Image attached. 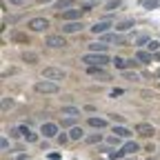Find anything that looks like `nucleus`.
<instances>
[{
  "label": "nucleus",
  "instance_id": "obj_37",
  "mask_svg": "<svg viewBox=\"0 0 160 160\" xmlns=\"http://www.w3.org/2000/svg\"><path fill=\"white\" fill-rule=\"evenodd\" d=\"M11 5H27V0H9Z\"/></svg>",
  "mask_w": 160,
  "mask_h": 160
},
{
  "label": "nucleus",
  "instance_id": "obj_8",
  "mask_svg": "<svg viewBox=\"0 0 160 160\" xmlns=\"http://www.w3.org/2000/svg\"><path fill=\"white\" fill-rule=\"evenodd\" d=\"M45 45L51 47V49H58V47H65L67 42H65V38H62V36H49V38L45 40Z\"/></svg>",
  "mask_w": 160,
  "mask_h": 160
},
{
  "label": "nucleus",
  "instance_id": "obj_20",
  "mask_svg": "<svg viewBox=\"0 0 160 160\" xmlns=\"http://www.w3.org/2000/svg\"><path fill=\"white\" fill-rule=\"evenodd\" d=\"M105 40H107V42H122V36H120V33H107L105 36Z\"/></svg>",
  "mask_w": 160,
  "mask_h": 160
},
{
  "label": "nucleus",
  "instance_id": "obj_41",
  "mask_svg": "<svg viewBox=\"0 0 160 160\" xmlns=\"http://www.w3.org/2000/svg\"><path fill=\"white\" fill-rule=\"evenodd\" d=\"M127 160H136V158H127Z\"/></svg>",
  "mask_w": 160,
  "mask_h": 160
},
{
  "label": "nucleus",
  "instance_id": "obj_28",
  "mask_svg": "<svg viewBox=\"0 0 160 160\" xmlns=\"http://www.w3.org/2000/svg\"><path fill=\"white\" fill-rule=\"evenodd\" d=\"M118 7H120V0H109L105 5V9H118Z\"/></svg>",
  "mask_w": 160,
  "mask_h": 160
},
{
  "label": "nucleus",
  "instance_id": "obj_13",
  "mask_svg": "<svg viewBox=\"0 0 160 160\" xmlns=\"http://www.w3.org/2000/svg\"><path fill=\"white\" fill-rule=\"evenodd\" d=\"M87 122H89L91 127H96V129H105V127H107V120H105V118H93V116H91Z\"/></svg>",
  "mask_w": 160,
  "mask_h": 160
},
{
  "label": "nucleus",
  "instance_id": "obj_16",
  "mask_svg": "<svg viewBox=\"0 0 160 160\" xmlns=\"http://www.w3.org/2000/svg\"><path fill=\"white\" fill-rule=\"evenodd\" d=\"M62 116L76 118V116H80V109H78V107H62Z\"/></svg>",
  "mask_w": 160,
  "mask_h": 160
},
{
  "label": "nucleus",
  "instance_id": "obj_15",
  "mask_svg": "<svg viewBox=\"0 0 160 160\" xmlns=\"http://www.w3.org/2000/svg\"><path fill=\"white\" fill-rule=\"evenodd\" d=\"M107 47H109V45H105V42H96V45H89V49H91L93 53H105V51H107Z\"/></svg>",
  "mask_w": 160,
  "mask_h": 160
},
{
  "label": "nucleus",
  "instance_id": "obj_43",
  "mask_svg": "<svg viewBox=\"0 0 160 160\" xmlns=\"http://www.w3.org/2000/svg\"><path fill=\"white\" fill-rule=\"evenodd\" d=\"M158 76H160V71H158Z\"/></svg>",
  "mask_w": 160,
  "mask_h": 160
},
{
  "label": "nucleus",
  "instance_id": "obj_3",
  "mask_svg": "<svg viewBox=\"0 0 160 160\" xmlns=\"http://www.w3.org/2000/svg\"><path fill=\"white\" fill-rule=\"evenodd\" d=\"M65 71L62 69H56V67H45V71H42V78H47V80H53V82H58V80H65Z\"/></svg>",
  "mask_w": 160,
  "mask_h": 160
},
{
  "label": "nucleus",
  "instance_id": "obj_5",
  "mask_svg": "<svg viewBox=\"0 0 160 160\" xmlns=\"http://www.w3.org/2000/svg\"><path fill=\"white\" fill-rule=\"evenodd\" d=\"M27 27H29L31 31H45V29L49 27V20H47V18H31Z\"/></svg>",
  "mask_w": 160,
  "mask_h": 160
},
{
  "label": "nucleus",
  "instance_id": "obj_12",
  "mask_svg": "<svg viewBox=\"0 0 160 160\" xmlns=\"http://www.w3.org/2000/svg\"><path fill=\"white\" fill-rule=\"evenodd\" d=\"M80 18V9H67L62 13V20H67V22H71V20H78Z\"/></svg>",
  "mask_w": 160,
  "mask_h": 160
},
{
  "label": "nucleus",
  "instance_id": "obj_11",
  "mask_svg": "<svg viewBox=\"0 0 160 160\" xmlns=\"http://www.w3.org/2000/svg\"><path fill=\"white\" fill-rule=\"evenodd\" d=\"M20 131H22V138H25V140H29V142H36V140H38V136H36L27 125H20Z\"/></svg>",
  "mask_w": 160,
  "mask_h": 160
},
{
  "label": "nucleus",
  "instance_id": "obj_30",
  "mask_svg": "<svg viewBox=\"0 0 160 160\" xmlns=\"http://www.w3.org/2000/svg\"><path fill=\"white\" fill-rule=\"evenodd\" d=\"M0 147H2V151H7V149H9V140L2 138V140H0Z\"/></svg>",
  "mask_w": 160,
  "mask_h": 160
},
{
  "label": "nucleus",
  "instance_id": "obj_25",
  "mask_svg": "<svg viewBox=\"0 0 160 160\" xmlns=\"http://www.w3.org/2000/svg\"><path fill=\"white\" fill-rule=\"evenodd\" d=\"M22 58H25V62H29V65H36V62H38V56H36V53H27V51H25Z\"/></svg>",
  "mask_w": 160,
  "mask_h": 160
},
{
  "label": "nucleus",
  "instance_id": "obj_1",
  "mask_svg": "<svg viewBox=\"0 0 160 160\" xmlns=\"http://www.w3.org/2000/svg\"><path fill=\"white\" fill-rule=\"evenodd\" d=\"M80 60H82L85 65H89V67H105V65L109 62V58H107L105 53H93V51L87 53V56H82Z\"/></svg>",
  "mask_w": 160,
  "mask_h": 160
},
{
  "label": "nucleus",
  "instance_id": "obj_27",
  "mask_svg": "<svg viewBox=\"0 0 160 160\" xmlns=\"http://www.w3.org/2000/svg\"><path fill=\"white\" fill-rule=\"evenodd\" d=\"M122 156H125V149H120V151L111 149V151H109V158H111V160H118V158H122Z\"/></svg>",
  "mask_w": 160,
  "mask_h": 160
},
{
  "label": "nucleus",
  "instance_id": "obj_40",
  "mask_svg": "<svg viewBox=\"0 0 160 160\" xmlns=\"http://www.w3.org/2000/svg\"><path fill=\"white\" fill-rule=\"evenodd\" d=\"M38 2H40V5H45V2H51V0H38Z\"/></svg>",
  "mask_w": 160,
  "mask_h": 160
},
{
  "label": "nucleus",
  "instance_id": "obj_31",
  "mask_svg": "<svg viewBox=\"0 0 160 160\" xmlns=\"http://www.w3.org/2000/svg\"><path fill=\"white\" fill-rule=\"evenodd\" d=\"M67 140H71V138H69V136H65V133H62V136H58V142H60V145H65Z\"/></svg>",
  "mask_w": 160,
  "mask_h": 160
},
{
  "label": "nucleus",
  "instance_id": "obj_23",
  "mask_svg": "<svg viewBox=\"0 0 160 160\" xmlns=\"http://www.w3.org/2000/svg\"><path fill=\"white\" fill-rule=\"evenodd\" d=\"M142 7H147V9H158V7H160V0H142Z\"/></svg>",
  "mask_w": 160,
  "mask_h": 160
},
{
  "label": "nucleus",
  "instance_id": "obj_7",
  "mask_svg": "<svg viewBox=\"0 0 160 160\" xmlns=\"http://www.w3.org/2000/svg\"><path fill=\"white\" fill-rule=\"evenodd\" d=\"M40 133H42L45 138H56L58 125H56V122H42V127H40Z\"/></svg>",
  "mask_w": 160,
  "mask_h": 160
},
{
  "label": "nucleus",
  "instance_id": "obj_2",
  "mask_svg": "<svg viewBox=\"0 0 160 160\" xmlns=\"http://www.w3.org/2000/svg\"><path fill=\"white\" fill-rule=\"evenodd\" d=\"M33 89H36L38 93H58V91H60L58 82H53V80H47V78H42V80H38Z\"/></svg>",
  "mask_w": 160,
  "mask_h": 160
},
{
  "label": "nucleus",
  "instance_id": "obj_19",
  "mask_svg": "<svg viewBox=\"0 0 160 160\" xmlns=\"http://www.w3.org/2000/svg\"><path fill=\"white\" fill-rule=\"evenodd\" d=\"M82 136H85V131L80 129V127H73V129H71V133H69V138H71V140H80Z\"/></svg>",
  "mask_w": 160,
  "mask_h": 160
},
{
  "label": "nucleus",
  "instance_id": "obj_38",
  "mask_svg": "<svg viewBox=\"0 0 160 160\" xmlns=\"http://www.w3.org/2000/svg\"><path fill=\"white\" fill-rule=\"evenodd\" d=\"M120 93H122V89H113V91H111V98H116V96H120Z\"/></svg>",
  "mask_w": 160,
  "mask_h": 160
},
{
  "label": "nucleus",
  "instance_id": "obj_35",
  "mask_svg": "<svg viewBox=\"0 0 160 160\" xmlns=\"http://www.w3.org/2000/svg\"><path fill=\"white\" fill-rule=\"evenodd\" d=\"M145 42H149V38H147V36H140V38H138V45H145Z\"/></svg>",
  "mask_w": 160,
  "mask_h": 160
},
{
  "label": "nucleus",
  "instance_id": "obj_21",
  "mask_svg": "<svg viewBox=\"0 0 160 160\" xmlns=\"http://www.w3.org/2000/svg\"><path fill=\"white\" fill-rule=\"evenodd\" d=\"M131 27H133V20H122L120 25H116L118 31H127V29H131Z\"/></svg>",
  "mask_w": 160,
  "mask_h": 160
},
{
  "label": "nucleus",
  "instance_id": "obj_26",
  "mask_svg": "<svg viewBox=\"0 0 160 160\" xmlns=\"http://www.w3.org/2000/svg\"><path fill=\"white\" fill-rule=\"evenodd\" d=\"M138 149H140V147H138L136 142H127V145H125V153H136Z\"/></svg>",
  "mask_w": 160,
  "mask_h": 160
},
{
  "label": "nucleus",
  "instance_id": "obj_10",
  "mask_svg": "<svg viewBox=\"0 0 160 160\" xmlns=\"http://www.w3.org/2000/svg\"><path fill=\"white\" fill-rule=\"evenodd\" d=\"M109 27H113L109 20H105V22H96L93 27H91V31L93 33H105V31H109Z\"/></svg>",
  "mask_w": 160,
  "mask_h": 160
},
{
  "label": "nucleus",
  "instance_id": "obj_6",
  "mask_svg": "<svg viewBox=\"0 0 160 160\" xmlns=\"http://www.w3.org/2000/svg\"><path fill=\"white\" fill-rule=\"evenodd\" d=\"M136 133L142 136V138H151V136L156 133V129H153V125H149V122H138V125H136Z\"/></svg>",
  "mask_w": 160,
  "mask_h": 160
},
{
  "label": "nucleus",
  "instance_id": "obj_22",
  "mask_svg": "<svg viewBox=\"0 0 160 160\" xmlns=\"http://www.w3.org/2000/svg\"><path fill=\"white\" fill-rule=\"evenodd\" d=\"M113 65H116L118 69H127V67H129V60H122V58L116 56V58H113Z\"/></svg>",
  "mask_w": 160,
  "mask_h": 160
},
{
  "label": "nucleus",
  "instance_id": "obj_18",
  "mask_svg": "<svg viewBox=\"0 0 160 160\" xmlns=\"http://www.w3.org/2000/svg\"><path fill=\"white\" fill-rule=\"evenodd\" d=\"M136 58H138V60H140L142 65L151 62V53H147V51H138V53H136Z\"/></svg>",
  "mask_w": 160,
  "mask_h": 160
},
{
  "label": "nucleus",
  "instance_id": "obj_17",
  "mask_svg": "<svg viewBox=\"0 0 160 160\" xmlns=\"http://www.w3.org/2000/svg\"><path fill=\"white\" fill-rule=\"evenodd\" d=\"M113 133L120 136V138H129V136H131V131H129L127 127H113Z\"/></svg>",
  "mask_w": 160,
  "mask_h": 160
},
{
  "label": "nucleus",
  "instance_id": "obj_39",
  "mask_svg": "<svg viewBox=\"0 0 160 160\" xmlns=\"http://www.w3.org/2000/svg\"><path fill=\"white\" fill-rule=\"evenodd\" d=\"M16 160H29V156H18Z\"/></svg>",
  "mask_w": 160,
  "mask_h": 160
},
{
  "label": "nucleus",
  "instance_id": "obj_4",
  "mask_svg": "<svg viewBox=\"0 0 160 160\" xmlns=\"http://www.w3.org/2000/svg\"><path fill=\"white\" fill-rule=\"evenodd\" d=\"M87 73H89L91 78H98L100 82H107V80L111 78V76H109V71H105L102 67H89V69H87Z\"/></svg>",
  "mask_w": 160,
  "mask_h": 160
},
{
  "label": "nucleus",
  "instance_id": "obj_33",
  "mask_svg": "<svg viewBox=\"0 0 160 160\" xmlns=\"http://www.w3.org/2000/svg\"><path fill=\"white\" fill-rule=\"evenodd\" d=\"M109 142H111V145H118V142H120V136H116V133H113V136L109 138Z\"/></svg>",
  "mask_w": 160,
  "mask_h": 160
},
{
  "label": "nucleus",
  "instance_id": "obj_42",
  "mask_svg": "<svg viewBox=\"0 0 160 160\" xmlns=\"http://www.w3.org/2000/svg\"><path fill=\"white\" fill-rule=\"evenodd\" d=\"M147 160H156V158H147Z\"/></svg>",
  "mask_w": 160,
  "mask_h": 160
},
{
  "label": "nucleus",
  "instance_id": "obj_9",
  "mask_svg": "<svg viewBox=\"0 0 160 160\" xmlns=\"http://www.w3.org/2000/svg\"><path fill=\"white\" fill-rule=\"evenodd\" d=\"M85 25L80 22V20H71V22H65L62 25V33H76V31H80Z\"/></svg>",
  "mask_w": 160,
  "mask_h": 160
},
{
  "label": "nucleus",
  "instance_id": "obj_29",
  "mask_svg": "<svg viewBox=\"0 0 160 160\" xmlns=\"http://www.w3.org/2000/svg\"><path fill=\"white\" fill-rule=\"evenodd\" d=\"M160 47V42H158V40H149V51H156Z\"/></svg>",
  "mask_w": 160,
  "mask_h": 160
},
{
  "label": "nucleus",
  "instance_id": "obj_32",
  "mask_svg": "<svg viewBox=\"0 0 160 160\" xmlns=\"http://www.w3.org/2000/svg\"><path fill=\"white\" fill-rule=\"evenodd\" d=\"M125 78H127V80H138V76L131 73V71H125Z\"/></svg>",
  "mask_w": 160,
  "mask_h": 160
},
{
  "label": "nucleus",
  "instance_id": "obj_24",
  "mask_svg": "<svg viewBox=\"0 0 160 160\" xmlns=\"http://www.w3.org/2000/svg\"><path fill=\"white\" fill-rule=\"evenodd\" d=\"M100 140H102V136H100V133H93V136L85 138V142H87V145H96V142H100Z\"/></svg>",
  "mask_w": 160,
  "mask_h": 160
},
{
  "label": "nucleus",
  "instance_id": "obj_36",
  "mask_svg": "<svg viewBox=\"0 0 160 160\" xmlns=\"http://www.w3.org/2000/svg\"><path fill=\"white\" fill-rule=\"evenodd\" d=\"M62 125H65V127H71V125H73V120H71V116H69L67 120H62Z\"/></svg>",
  "mask_w": 160,
  "mask_h": 160
},
{
  "label": "nucleus",
  "instance_id": "obj_34",
  "mask_svg": "<svg viewBox=\"0 0 160 160\" xmlns=\"http://www.w3.org/2000/svg\"><path fill=\"white\" fill-rule=\"evenodd\" d=\"M7 107H11V100H9V98H2V111H5Z\"/></svg>",
  "mask_w": 160,
  "mask_h": 160
},
{
  "label": "nucleus",
  "instance_id": "obj_14",
  "mask_svg": "<svg viewBox=\"0 0 160 160\" xmlns=\"http://www.w3.org/2000/svg\"><path fill=\"white\" fill-rule=\"evenodd\" d=\"M76 5V0H56V9H69Z\"/></svg>",
  "mask_w": 160,
  "mask_h": 160
}]
</instances>
